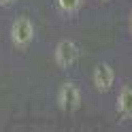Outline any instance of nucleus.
<instances>
[{
	"label": "nucleus",
	"instance_id": "f257e3e1",
	"mask_svg": "<svg viewBox=\"0 0 132 132\" xmlns=\"http://www.w3.org/2000/svg\"><path fill=\"white\" fill-rule=\"evenodd\" d=\"M55 102H57V109L62 113H75V111H79L81 102H83V92H81V87L75 81H64L57 87Z\"/></svg>",
	"mask_w": 132,
	"mask_h": 132
},
{
	"label": "nucleus",
	"instance_id": "f03ea898",
	"mask_svg": "<svg viewBox=\"0 0 132 132\" xmlns=\"http://www.w3.org/2000/svg\"><path fill=\"white\" fill-rule=\"evenodd\" d=\"M34 34H36L34 21L26 17V15L17 17L11 23V30H9V38H11L13 47H17V49H28L32 45V40H34Z\"/></svg>",
	"mask_w": 132,
	"mask_h": 132
},
{
	"label": "nucleus",
	"instance_id": "7ed1b4c3",
	"mask_svg": "<svg viewBox=\"0 0 132 132\" xmlns=\"http://www.w3.org/2000/svg\"><path fill=\"white\" fill-rule=\"evenodd\" d=\"M79 45L75 43V40H70V38H62L60 43L55 45L53 49V62L60 66V68H72V66L77 64L79 60Z\"/></svg>",
	"mask_w": 132,
	"mask_h": 132
},
{
	"label": "nucleus",
	"instance_id": "20e7f679",
	"mask_svg": "<svg viewBox=\"0 0 132 132\" xmlns=\"http://www.w3.org/2000/svg\"><path fill=\"white\" fill-rule=\"evenodd\" d=\"M115 68L109 64V62H98L92 70V83L96 87V92L100 94H106L111 92L113 85H115Z\"/></svg>",
	"mask_w": 132,
	"mask_h": 132
},
{
	"label": "nucleus",
	"instance_id": "39448f33",
	"mask_svg": "<svg viewBox=\"0 0 132 132\" xmlns=\"http://www.w3.org/2000/svg\"><path fill=\"white\" fill-rule=\"evenodd\" d=\"M115 111L119 115V121H130L132 119V83L121 85L117 100H115Z\"/></svg>",
	"mask_w": 132,
	"mask_h": 132
},
{
	"label": "nucleus",
	"instance_id": "423d86ee",
	"mask_svg": "<svg viewBox=\"0 0 132 132\" xmlns=\"http://www.w3.org/2000/svg\"><path fill=\"white\" fill-rule=\"evenodd\" d=\"M85 0H55V9L60 11L64 17H77L83 9Z\"/></svg>",
	"mask_w": 132,
	"mask_h": 132
},
{
	"label": "nucleus",
	"instance_id": "0eeeda50",
	"mask_svg": "<svg viewBox=\"0 0 132 132\" xmlns=\"http://www.w3.org/2000/svg\"><path fill=\"white\" fill-rule=\"evenodd\" d=\"M128 34L132 36V11H130V15H128Z\"/></svg>",
	"mask_w": 132,
	"mask_h": 132
},
{
	"label": "nucleus",
	"instance_id": "6e6552de",
	"mask_svg": "<svg viewBox=\"0 0 132 132\" xmlns=\"http://www.w3.org/2000/svg\"><path fill=\"white\" fill-rule=\"evenodd\" d=\"M15 2V0H0V4H2V6H9V4H13Z\"/></svg>",
	"mask_w": 132,
	"mask_h": 132
},
{
	"label": "nucleus",
	"instance_id": "1a4fd4ad",
	"mask_svg": "<svg viewBox=\"0 0 132 132\" xmlns=\"http://www.w3.org/2000/svg\"><path fill=\"white\" fill-rule=\"evenodd\" d=\"M100 2H111V0H100Z\"/></svg>",
	"mask_w": 132,
	"mask_h": 132
}]
</instances>
